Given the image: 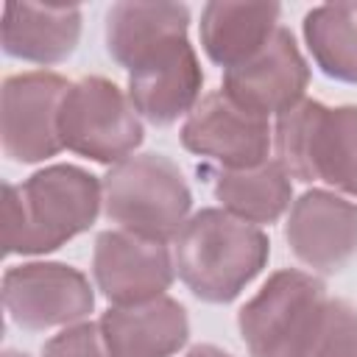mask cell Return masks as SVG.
<instances>
[{
	"instance_id": "cell-10",
	"label": "cell",
	"mask_w": 357,
	"mask_h": 357,
	"mask_svg": "<svg viewBox=\"0 0 357 357\" xmlns=\"http://www.w3.org/2000/svg\"><path fill=\"white\" fill-rule=\"evenodd\" d=\"M176 279L173 248L159 240L106 229L95 237L92 282L112 307L145 304L167 296Z\"/></svg>"
},
{
	"instance_id": "cell-22",
	"label": "cell",
	"mask_w": 357,
	"mask_h": 357,
	"mask_svg": "<svg viewBox=\"0 0 357 357\" xmlns=\"http://www.w3.org/2000/svg\"><path fill=\"white\" fill-rule=\"evenodd\" d=\"M184 357H234V354L220 349V346H215V343H195L192 349H187Z\"/></svg>"
},
{
	"instance_id": "cell-19",
	"label": "cell",
	"mask_w": 357,
	"mask_h": 357,
	"mask_svg": "<svg viewBox=\"0 0 357 357\" xmlns=\"http://www.w3.org/2000/svg\"><path fill=\"white\" fill-rule=\"evenodd\" d=\"M304 45L315 67L340 84H357V3H324L304 14Z\"/></svg>"
},
{
	"instance_id": "cell-16",
	"label": "cell",
	"mask_w": 357,
	"mask_h": 357,
	"mask_svg": "<svg viewBox=\"0 0 357 357\" xmlns=\"http://www.w3.org/2000/svg\"><path fill=\"white\" fill-rule=\"evenodd\" d=\"M84 14L78 6L8 3L3 8V50L28 64L67 61L81 42Z\"/></svg>"
},
{
	"instance_id": "cell-20",
	"label": "cell",
	"mask_w": 357,
	"mask_h": 357,
	"mask_svg": "<svg viewBox=\"0 0 357 357\" xmlns=\"http://www.w3.org/2000/svg\"><path fill=\"white\" fill-rule=\"evenodd\" d=\"M301 357H357V307L329 298Z\"/></svg>"
},
{
	"instance_id": "cell-7",
	"label": "cell",
	"mask_w": 357,
	"mask_h": 357,
	"mask_svg": "<svg viewBox=\"0 0 357 357\" xmlns=\"http://www.w3.org/2000/svg\"><path fill=\"white\" fill-rule=\"evenodd\" d=\"M70 81L53 70H25L3 78L0 142L3 153L20 165H39L64 151L59 112Z\"/></svg>"
},
{
	"instance_id": "cell-1",
	"label": "cell",
	"mask_w": 357,
	"mask_h": 357,
	"mask_svg": "<svg viewBox=\"0 0 357 357\" xmlns=\"http://www.w3.org/2000/svg\"><path fill=\"white\" fill-rule=\"evenodd\" d=\"M103 212V181L78 165H47L3 187V251L42 257L92 229Z\"/></svg>"
},
{
	"instance_id": "cell-18",
	"label": "cell",
	"mask_w": 357,
	"mask_h": 357,
	"mask_svg": "<svg viewBox=\"0 0 357 357\" xmlns=\"http://www.w3.org/2000/svg\"><path fill=\"white\" fill-rule=\"evenodd\" d=\"M212 195L229 215L254 223L271 226L293 206V178L279 165L276 156L257 167L245 170H215Z\"/></svg>"
},
{
	"instance_id": "cell-17",
	"label": "cell",
	"mask_w": 357,
	"mask_h": 357,
	"mask_svg": "<svg viewBox=\"0 0 357 357\" xmlns=\"http://www.w3.org/2000/svg\"><path fill=\"white\" fill-rule=\"evenodd\" d=\"M279 3L212 0L201 8L198 36L206 59L223 73L251 61L282 28Z\"/></svg>"
},
{
	"instance_id": "cell-4",
	"label": "cell",
	"mask_w": 357,
	"mask_h": 357,
	"mask_svg": "<svg viewBox=\"0 0 357 357\" xmlns=\"http://www.w3.org/2000/svg\"><path fill=\"white\" fill-rule=\"evenodd\" d=\"M103 215L114 229L173 243L192 215V190L165 153H134L106 170Z\"/></svg>"
},
{
	"instance_id": "cell-23",
	"label": "cell",
	"mask_w": 357,
	"mask_h": 357,
	"mask_svg": "<svg viewBox=\"0 0 357 357\" xmlns=\"http://www.w3.org/2000/svg\"><path fill=\"white\" fill-rule=\"evenodd\" d=\"M0 357H31V354H25V351H17V349H6Z\"/></svg>"
},
{
	"instance_id": "cell-2",
	"label": "cell",
	"mask_w": 357,
	"mask_h": 357,
	"mask_svg": "<svg viewBox=\"0 0 357 357\" xmlns=\"http://www.w3.org/2000/svg\"><path fill=\"white\" fill-rule=\"evenodd\" d=\"M265 229L206 206L190 215L173 240V262L181 284L206 304H231L268 265Z\"/></svg>"
},
{
	"instance_id": "cell-5",
	"label": "cell",
	"mask_w": 357,
	"mask_h": 357,
	"mask_svg": "<svg viewBox=\"0 0 357 357\" xmlns=\"http://www.w3.org/2000/svg\"><path fill=\"white\" fill-rule=\"evenodd\" d=\"M329 301L326 284L301 268H279L240 307L237 329L251 357H301Z\"/></svg>"
},
{
	"instance_id": "cell-15",
	"label": "cell",
	"mask_w": 357,
	"mask_h": 357,
	"mask_svg": "<svg viewBox=\"0 0 357 357\" xmlns=\"http://www.w3.org/2000/svg\"><path fill=\"white\" fill-rule=\"evenodd\" d=\"M201 89H204V70L190 42L128 73V84H126V95L137 109V114L159 128L173 126L178 117H187L204 98Z\"/></svg>"
},
{
	"instance_id": "cell-12",
	"label": "cell",
	"mask_w": 357,
	"mask_h": 357,
	"mask_svg": "<svg viewBox=\"0 0 357 357\" xmlns=\"http://www.w3.org/2000/svg\"><path fill=\"white\" fill-rule=\"evenodd\" d=\"M310 86V64L296 36L282 25L273 39L245 64L226 70L220 89L240 106L271 117L298 106Z\"/></svg>"
},
{
	"instance_id": "cell-14",
	"label": "cell",
	"mask_w": 357,
	"mask_h": 357,
	"mask_svg": "<svg viewBox=\"0 0 357 357\" xmlns=\"http://www.w3.org/2000/svg\"><path fill=\"white\" fill-rule=\"evenodd\" d=\"M98 324L112 357H173L190 340L187 310L173 296L109 307Z\"/></svg>"
},
{
	"instance_id": "cell-11",
	"label": "cell",
	"mask_w": 357,
	"mask_h": 357,
	"mask_svg": "<svg viewBox=\"0 0 357 357\" xmlns=\"http://www.w3.org/2000/svg\"><path fill=\"white\" fill-rule=\"evenodd\" d=\"M284 240L310 273H337L357 254V204L335 190L312 187L293 201Z\"/></svg>"
},
{
	"instance_id": "cell-21",
	"label": "cell",
	"mask_w": 357,
	"mask_h": 357,
	"mask_svg": "<svg viewBox=\"0 0 357 357\" xmlns=\"http://www.w3.org/2000/svg\"><path fill=\"white\" fill-rule=\"evenodd\" d=\"M42 357H112L98 321H78L45 340Z\"/></svg>"
},
{
	"instance_id": "cell-6",
	"label": "cell",
	"mask_w": 357,
	"mask_h": 357,
	"mask_svg": "<svg viewBox=\"0 0 357 357\" xmlns=\"http://www.w3.org/2000/svg\"><path fill=\"white\" fill-rule=\"evenodd\" d=\"M59 137L67 151L112 167L137 153L145 128L128 95L112 78L81 75L70 81L61 100Z\"/></svg>"
},
{
	"instance_id": "cell-8",
	"label": "cell",
	"mask_w": 357,
	"mask_h": 357,
	"mask_svg": "<svg viewBox=\"0 0 357 357\" xmlns=\"http://www.w3.org/2000/svg\"><path fill=\"white\" fill-rule=\"evenodd\" d=\"M3 307L25 332L64 329L95 310V287L67 262H20L3 273Z\"/></svg>"
},
{
	"instance_id": "cell-9",
	"label": "cell",
	"mask_w": 357,
	"mask_h": 357,
	"mask_svg": "<svg viewBox=\"0 0 357 357\" xmlns=\"http://www.w3.org/2000/svg\"><path fill=\"white\" fill-rule=\"evenodd\" d=\"M181 145L215 170H245L271 159L273 128L268 117L240 106L223 89L206 92L181 123Z\"/></svg>"
},
{
	"instance_id": "cell-3",
	"label": "cell",
	"mask_w": 357,
	"mask_h": 357,
	"mask_svg": "<svg viewBox=\"0 0 357 357\" xmlns=\"http://www.w3.org/2000/svg\"><path fill=\"white\" fill-rule=\"evenodd\" d=\"M273 151L290 178L324 181L357 201V103L326 106L304 98L276 117Z\"/></svg>"
},
{
	"instance_id": "cell-13",
	"label": "cell",
	"mask_w": 357,
	"mask_h": 357,
	"mask_svg": "<svg viewBox=\"0 0 357 357\" xmlns=\"http://www.w3.org/2000/svg\"><path fill=\"white\" fill-rule=\"evenodd\" d=\"M190 8L184 3H114L106 11V53L134 73L190 42Z\"/></svg>"
}]
</instances>
